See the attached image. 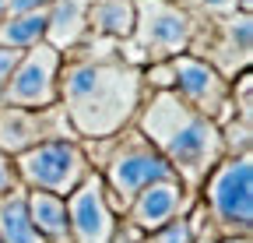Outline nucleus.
Returning a JSON list of instances; mask_svg holds the SVG:
<instances>
[{
  "label": "nucleus",
  "instance_id": "dca6fc26",
  "mask_svg": "<svg viewBox=\"0 0 253 243\" xmlns=\"http://www.w3.org/2000/svg\"><path fill=\"white\" fill-rule=\"evenodd\" d=\"M0 240L4 243H42V236L36 233V226L28 219L25 187L0 197Z\"/></svg>",
  "mask_w": 253,
  "mask_h": 243
},
{
  "label": "nucleus",
  "instance_id": "2eb2a0df",
  "mask_svg": "<svg viewBox=\"0 0 253 243\" xmlns=\"http://www.w3.org/2000/svg\"><path fill=\"white\" fill-rule=\"evenodd\" d=\"M88 25L99 36L130 39V32H134V0H91Z\"/></svg>",
  "mask_w": 253,
  "mask_h": 243
},
{
  "label": "nucleus",
  "instance_id": "b1692460",
  "mask_svg": "<svg viewBox=\"0 0 253 243\" xmlns=\"http://www.w3.org/2000/svg\"><path fill=\"white\" fill-rule=\"evenodd\" d=\"M218 243H253V240L250 236H221Z\"/></svg>",
  "mask_w": 253,
  "mask_h": 243
},
{
  "label": "nucleus",
  "instance_id": "39448f33",
  "mask_svg": "<svg viewBox=\"0 0 253 243\" xmlns=\"http://www.w3.org/2000/svg\"><path fill=\"white\" fill-rule=\"evenodd\" d=\"M99 176H102V184H106L109 208L116 211V215H123L126 204H130L148 184H155V180H169L172 169H169L166 159L134 131V134H126V138L113 148V155L106 159V173H99Z\"/></svg>",
  "mask_w": 253,
  "mask_h": 243
},
{
  "label": "nucleus",
  "instance_id": "7ed1b4c3",
  "mask_svg": "<svg viewBox=\"0 0 253 243\" xmlns=\"http://www.w3.org/2000/svg\"><path fill=\"white\" fill-rule=\"evenodd\" d=\"M204 208L225 236H250L253 229V162L250 155L221 159L204 180Z\"/></svg>",
  "mask_w": 253,
  "mask_h": 243
},
{
  "label": "nucleus",
  "instance_id": "a878e982",
  "mask_svg": "<svg viewBox=\"0 0 253 243\" xmlns=\"http://www.w3.org/2000/svg\"><path fill=\"white\" fill-rule=\"evenodd\" d=\"M7 14V0H0V18H4Z\"/></svg>",
  "mask_w": 253,
  "mask_h": 243
},
{
  "label": "nucleus",
  "instance_id": "4be33fe9",
  "mask_svg": "<svg viewBox=\"0 0 253 243\" xmlns=\"http://www.w3.org/2000/svg\"><path fill=\"white\" fill-rule=\"evenodd\" d=\"M250 88H253L250 74H239V120H246V124H250Z\"/></svg>",
  "mask_w": 253,
  "mask_h": 243
},
{
  "label": "nucleus",
  "instance_id": "20e7f679",
  "mask_svg": "<svg viewBox=\"0 0 253 243\" xmlns=\"http://www.w3.org/2000/svg\"><path fill=\"white\" fill-rule=\"evenodd\" d=\"M14 169H18V184L25 191H46L60 197H67L91 173L84 151L74 138H53V141H42L36 148L21 151V155H14Z\"/></svg>",
  "mask_w": 253,
  "mask_h": 243
},
{
  "label": "nucleus",
  "instance_id": "f8f14e48",
  "mask_svg": "<svg viewBox=\"0 0 253 243\" xmlns=\"http://www.w3.org/2000/svg\"><path fill=\"white\" fill-rule=\"evenodd\" d=\"M28 219L42 236V243H71V226H67V197L46 194V191H25Z\"/></svg>",
  "mask_w": 253,
  "mask_h": 243
},
{
  "label": "nucleus",
  "instance_id": "6e6552de",
  "mask_svg": "<svg viewBox=\"0 0 253 243\" xmlns=\"http://www.w3.org/2000/svg\"><path fill=\"white\" fill-rule=\"evenodd\" d=\"M172 67V96H179L190 109L211 116L214 124L221 120V106H229V81L211 60L179 53L169 60Z\"/></svg>",
  "mask_w": 253,
  "mask_h": 243
},
{
  "label": "nucleus",
  "instance_id": "f3484780",
  "mask_svg": "<svg viewBox=\"0 0 253 243\" xmlns=\"http://www.w3.org/2000/svg\"><path fill=\"white\" fill-rule=\"evenodd\" d=\"M197 236H194V229H190V222L179 215V219H172V222H166L162 229H155L151 236H144V243H194Z\"/></svg>",
  "mask_w": 253,
  "mask_h": 243
},
{
  "label": "nucleus",
  "instance_id": "a211bd4d",
  "mask_svg": "<svg viewBox=\"0 0 253 243\" xmlns=\"http://www.w3.org/2000/svg\"><path fill=\"white\" fill-rule=\"evenodd\" d=\"M18 169H14V159L7 151H0V197H7L11 191H18Z\"/></svg>",
  "mask_w": 253,
  "mask_h": 243
},
{
  "label": "nucleus",
  "instance_id": "393cba45",
  "mask_svg": "<svg viewBox=\"0 0 253 243\" xmlns=\"http://www.w3.org/2000/svg\"><path fill=\"white\" fill-rule=\"evenodd\" d=\"M236 7H239V14H250V7H253V0H236Z\"/></svg>",
  "mask_w": 253,
  "mask_h": 243
},
{
  "label": "nucleus",
  "instance_id": "1a4fd4ad",
  "mask_svg": "<svg viewBox=\"0 0 253 243\" xmlns=\"http://www.w3.org/2000/svg\"><path fill=\"white\" fill-rule=\"evenodd\" d=\"M116 211L109 208L106 184L99 173H88L81 184L67 194V226L71 243H113Z\"/></svg>",
  "mask_w": 253,
  "mask_h": 243
},
{
  "label": "nucleus",
  "instance_id": "9d476101",
  "mask_svg": "<svg viewBox=\"0 0 253 243\" xmlns=\"http://www.w3.org/2000/svg\"><path fill=\"white\" fill-rule=\"evenodd\" d=\"M60 106H49V109H14V106H0V151L7 155H21V151L36 148L42 141H53V138H63L71 131L67 127H56Z\"/></svg>",
  "mask_w": 253,
  "mask_h": 243
},
{
  "label": "nucleus",
  "instance_id": "aec40b11",
  "mask_svg": "<svg viewBox=\"0 0 253 243\" xmlns=\"http://www.w3.org/2000/svg\"><path fill=\"white\" fill-rule=\"evenodd\" d=\"M25 49H11V46H0V92H4V85L11 81L14 67H18V60H21Z\"/></svg>",
  "mask_w": 253,
  "mask_h": 243
},
{
  "label": "nucleus",
  "instance_id": "5701e85b",
  "mask_svg": "<svg viewBox=\"0 0 253 243\" xmlns=\"http://www.w3.org/2000/svg\"><path fill=\"white\" fill-rule=\"evenodd\" d=\"M204 7H211V11H236V0H204Z\"/></svg>",
  "mask_w": 253,
  "mask_h": 243
},
{
  "label": "nucleus",
  "instance_id": "0eeeda50",
  "mask_svg": "<svg viewBox=\"0 0 253 243\" xmlns=\"http://www.w3.org/2000/svg\"><path fill=\"white\" fill-rule=\"evenodd\" d=\"M63 56L49 43H39L21 53L11 81L0 92V102L14 109H49L56 106V81H60Z\"/></svg>",
  "mask_w": 253,
  "mask_h": 243
},
{
  "label": "nucleus",
  "instance_id": "9b49d317",
  "mask_svg": "<svg viewBox=\"0 0 253 243\" xmlns=\"http://www.w3.org/2000/svg\"><path fill=\"white\" fill-rule=\"evenodd\" d=\"M183 204H186V187L179 184L176 176L169 180H155L148 184L130 204H126V222H130L141 236H151L155 229H162L166 222L183 215Z\"/></svg>",
  "mask_w": 253,
  "mask_h": 243
},
{
  "label": "nucleus",
  "instance_id": "4468645a",
  "mask_svg": "<svg viewBox=\"0 0 253 243\" xmlns=\"http://www.w3.org/2000/svg\"><path fill=\"white\" fill-rule=\"evenodd\" d=\"M46 25H49V7L28 11V14H4L0 18V46L32 49L46 43Z\"/></svg>",
  "mask_w": 253,
  "mask_h": 243
},
{
  "label": "nucleus",
  "instance_id": "ddd939ff",
  "mask_svg": "<svg viewBox=\"0 0 253 243\" xmlns=\"http://www.w3.org/2000/svg\"><path fill=\"white\" fill-rule=\"evenodd\" d=\"M91 0H53L49 4V25H46V43L53 49H67L81 39L88 25Z\"/></svg>",
  "mask_w": 253,
  "mask_h": 243
},
{
  "label": "nucleus",
  "instance_id": "bb28decb",
  "mask_svg": "<svg viewBox=\"0 0 253 243\" xmlns=\"http://www.w3.org/2000/svg\"><path fill=\"white\" fill-rule=\"evenodd\" d=\"M0 243H4V240H0Z\"/></svg>",
  "mask_w": 253,
  "mask_h": 243
},
{
  "label": "nucleus",
  "instance_id": "6ab92c4d",
  "mask_svg": "<svg viewBox=\"0 0 253 243\" xmlns=\"http://www.w3.org/2000/svg\"><path fill=\"white\" fill-rule=\"evenodd\" d=\"M148 81L158 88V92H172V67H169V60L151 64V67H148Z\"/></svg>",
  "mask_w": 253,
  "mask_h": 243
},
{
  "label": "nucleus",
  "instance_id": "412c9836",
  "mask_svg": "<svg viewBox=\"0 0 253 243\" xmlns=\"http://www.w3.org/2000/svg\"><path fill=\"white\" fill-rule=\"evenodd\" d=\"M53 0H7V14H28V11H42Z\"/></svg>",
  "mask_w": 253,
  "mask_h": 243
},
{
  "label": "nucleus",
  "instance_id": "423d86ee",
  "mask_svg": "<svg viewBox=\"0 0 253 243\" xmlns=\"http://www.w3.org/2000/svg\"><path fill=\"white\" fill-rule=\"evenodd\" d=\"M134 46L158 60L179 56L194 39V21L172 0H134Z\"/></svg>",
  "mask_w": 253,
  "mask_h": 243
},
{
  "label": "nucleus",
  "instance_id": "f03ea898",
  "mask_svg": "<svg viewBox=\"0 0 253 243\" xmlns=\"http://www.w3.org/2000/svg\"><path fill=\"white\" fill-rule=\"evenodd\" d=\"M137 134L166 159L172 176L183 187H197L208 173L225 159L221 148V127L211 116L190 109L172 92H155L151 102L141 109Z\"/></svg>",
  "mask_w": 253,
  "mask_h": 243
},
{
  "label": "nucleus",
  "instance_id": "f257e3e1",
  "mask_svg": "<svg viewBox=\"0 0 253 243\" xmlns=\"http://www.w3.org/2000/svg\"><path fill=\"white\" fill-rule=\"evenodd\" d=\"M56 102L81 138H113L130 124L141 102V74L123 60H78L60 67Z\"/></svg>",
  "mask_w": 253,
  "mask_h": 243
}]
</instances>
